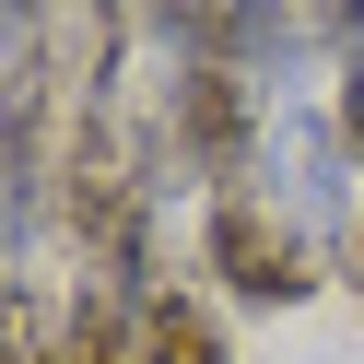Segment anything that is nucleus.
Here are the masks:
<instances>
[{
    "instance_id": "obj_1",
    "label": "nucleus",
    "mask_w": 364,
    "mask_h": 364,
    "mask_svg": "<svg viewBox=\"0 0 364 364\" xmlns=\"http://www.w3.org/2000/svg\"><path fill=\"white\" fill-rule=\"evenodd\" d=\"M200 270H212L235 306H306L317 282H341V270H329V247H317L306 223H294L282 200L259 188V176L200 200Z\"/></svg>"
},
{
    "instance_id": "obj_2",
    "label": "nucleus",
    "mask_w": 364,
    "mask_h": 364,
    "mask_svg": "<svg viewBox=\"0 0 364 364\" xmlns=\"http://www.w3.org/2000/svg\"><path fill=\"white\" fill-rule=\"evenodd\" d=\"M59 71H71V106H118L129 82V36H141V12L129 0H59Z\"/></svg>"
},
{
    "instance_id": "obj_3",
    "label": "nucleus",
    "mask_w": 364,
    "mask_h": 364,
    "mask_svg": "<svg viewBox=\"0 0 364 364\" xmlns=\"http://www.w3.org/2000/svg\"><path fill=\"white\" fill-rule=\"evenodd\" d=\"M59 364H141V294H118L106 270H82L71 317H59Z\"/></svg>"
},
{
    "instance_id": "obj_4",
    "label": "nucleus",
    "mask_w": 364,
    "mask_h": 364,
    "mask_svg": "<svg viewBox=\"0 0 364 364\" xmlns=\"http://www.w3.org/2000/svg\"><path fill=\"white\" fill-rule=\"evenodd\" d=\"M141 12V48L176 71H212V59H235V0H129Z\"/></svg>"
},
{
    "instance_id": "obj_5",
    "label": "nucleus",
    "mask_w": 364,
    "mask_h": 364,
    "mask_svg": "<svg viewBox=\"0 0 364 364\" xmlns=\"http://www.w3.org/2000/svg\"><path fill=\"white\" fill-rule=\"evenodd\" d=\"M141 364H235V341H223L212 294L153 282V294H141Z\"/></svg>"
},
{
    "instance_id": "obj_6",
    "label": "nucleus",
    "mask_w": 364,
    "mask_h": 364,
    "mask_svg": "<svg viewBox=\"0 0 364 364\" xmlns=\"http://www.w3.org/2000/svg\"><path fill=\"white\" fill-rule=\"evenodd\" d=\"M329 118H341V153H353V176H364V36L341 48V106Z\"/></svg>"
},
{
    "instance_id": "obj_7",
    "label": "nucleus",
    "mask_w": 364,
    "mask_h": 364,
    "mask_svg": "<svg viewBox=\"0 0 364 364\" xmlns=\"http://www.w3.org/2000/svg\"><path fill=\"white\" fill-rule=\"evenodd\" d=\"M48 24H59V0H0V59L48 48Z\"/></svg>"
},
{
    "instance_id": "obj_8",
    "label": "nucleus",
    "mask_w": 364,
    "mask_h": 364,
    "mask_svg": "<svg viewBox=\"0 0 364 364\" xmlns=\"http://www.w3.org/2000/svg\"><path fill=\"white\" fill-rule=\"evenodd\" d=\"M341 282L364 294V223H353V235H341Z\"/></svg>"
}]
</instances>
